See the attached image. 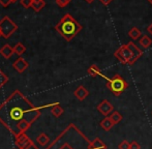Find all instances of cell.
Masks as SVG:
<instances>
[{
	"label": "cell",
	"mask_w": 152,
	"mask_h": 149,
	"mask_svg": "<svg viewBox=\"0 0 152 149\" xmlns=\"http://www.w3.org/2000/svg\"><path fill=\"white\" fill-rule=\"evenodd\" d=\"M55 29L59 32L66 42H70L81 30H82V25L75 20L74 17L69 14H65L60 21L57 23Z\"/></svg>",
	"instance_id": "obj_2"
},
{
	"label": "cell",
	"mask_w": 152,
	"mask_h": 149,
	"mask_svg": "<svg viewBox=\"0 0 152 149\" xmlns=\"http://www.w3.org/2000/svg\"><path fill=\"white\" fill-rule=\"evenodd\" d=\"M32 1L33 0H20L21 4L24 6L25 8H29L32 5Z\"/></svg>",
	"instance_id": "obj_25"
},
{
	"label": "cell",
	"mask_w": 152,
	"mask_h": 149,
	"mask_svg": "<svg viewBox=\"0 0 152 149\" xmlns=\"http://www.w3.org/2000/svg\"><path fill=\"white\" fill-rule=\"evenodd\" d=\"M106 81H107V84H106L107 88H108L115 96L121 95L128 87L127 82L118 74H114V77H112V78H108Z\"/></svg>",
	"instance_id": "obj_3"
},
{
	"label": "cell",
	"mask_w": 152,
	"mask_h": 149,
	"mask_svg": "<svg viewBox=\"0 0 152 149\" xmlns=\"http://www.w3.org/2000/svg\"><path fill=\"white\" fill-rule=\"evenodd\" d=\"M64 110L59 104H54L52 105V109H51V113L53 114V116L55 117H60L63 114Z\"/></svg>",
	"instance_id": "obj_17"
},
{
	"label": "cell",
	"mask_w": 152,
	"mask_h": 149,
	"mask_svg": "<svg viewBox=\"0 0 152 149\" xmlns=\"http://www.w3.org/2000/svg\"><path fill=\"white\" fill-rule=\"evenodd\" d=\"M0 37H2V35H1V31H0Z\"/></svg>",
	"instance_id": "obj_34"
},
{
	"label": "cell",
	"mask_w": 152,
	"mask_h": 149,
	"mask_svg": "<svg viewBox=\"0 0 152 149\" xmlns=\"http://www.w3.org/2000/svg\"><path fill=\"white\" fill-rule=\"evenodd\" d=\"M100 2H102L104 5H109V4L111 3V2L113 1V0H99Z\"/></svg>",
	"instance_id": "obj_28"
},
{
	"label": "cell",
	"mask_w": 152,
	"mask_h": 149,
	"mask_svg": "<svg viewBox=\"0 0 152 149\" xmlns=\"http://www.w3.org/2000/svg\"><path fill=\"white\" fill-rule=\"evenodd\" d=\"M85 1H86L87 3H92V2H93L94 0H85Z\"/></svg>",
	"instance_id": "obj_31"
},
{
	"label": "cell",
	"mask_w": 152,
	"mask_h": 149,
	"mask_svg": "<svg viewBox=\"0 0 152 149\" xmlns=\"http://www.w3.org/2000/svg\"><path fill=\"white\" fill-rule=\"evenodd\" d=\"M45 5H46V2H45L44 0H33V1H32L31 7L33 8L35 12H39V10H42V8L45 7Z\"/></svg>",
	"instance_id": "obj_19"
},
{
	"label": "cell",
	"mask_w": 152,
	"mask_h": 149,
	"mask_svg": "<svg viewBox=\"0 0 152 149\" xmlns=\"http://www.w3.org/2000/svg\"><path fill=\"white\" fill-rule=\"evenodd\" d=\"M129 149H141V146L137 141H132L129 143Z\"/></svg>",
	"instance_id": "obj_26"
},
{
	"label": "cell",
	"mask_w": 152,
	"mask_h": 149,
	"mask_svg": "<svg viewBox=\"0 0 152 149\" xmlns=\"http://www.w3.org/2000/svg\"><path fill=\"white\" fill-rule=\"evenodd\" d=\"M89 149H107V145L99 138H95L93 141H91Z\"/></svg>",
	"instance_id": "obj_14"
},
{
	"label": "cell",
	"mask_w": 152,
	"mask_h": 149,
	"mask_svg": "<svg viewBox=\"0 0 152 149\" xmlns=\"http://www.w3.org/2000/svg\"><path fill=\"white\" fill-rule=\"evenodd\" d=\"M17 1H18V0H12V2H14V3H15V2H17Z\"/></svg>",
	"instance_id": "obj_33"
},
{
	"label": "cell",
	"mask_w": 152,
	"mask_h": 149,
	"mask_svg": "<svg viewBox=\"0 0 152 149\" xmlns=\"http://www.w3.org/2000/svg\"><path fill=\"white\" fill-rule=\"evenodd\" d=\"M114 56L122 64H129L132 60V51L128 48L127 44L122 45L114 52Z\"/></svg>",
	"instance_id": "obj_5"
},
{
	"label": "cell",
	"mask_w": 152,
	"mask_h": 149,
	"mask_svg": "<svg viewBox=\"0 0 152 149\" xmlns=\"http://www.w3.org/2000/svg\"><path fill=\"white\" fill-rule=\"evenodd\" d=\"M10 3H12V0H0V4H1L2 6H4V7L8 6Z\"/></svg>",
	"instance_id": "obj_27"
},
{
	"label": "cell",
	"mask_w": 152,
	"mask_h": 149,
	"mask_svg": "<svg viewBox=\"0 0 152 149\" xmlns=\"http://www.w3.org/2000/svg\"><path fill=\"white\" fill-rule=\"evenodd\" d=\"M18 29V25L15 22H12L10 19V17H3L0 21V31L1 35L4 38L10 37Z\"/></svg>",
	"instance_id": "obj_4"
},
{
	"label": "cell",
	"mask_w": 152,
	"mask_h": 149,
	"mask_svg": "<svg viewBox=\"0 0 152 149\" xmlns=\"http://www.w3.org/2000/svg\"><path fill=\"white\" fill-rule=\"evenodd\" d=\"M12 66H14V69H16L18 73H23L24 71H26L27 69H28V66H29V64H28V62H27L25 59H23V58H19L17 61H15L14 63H12Z\"/></svg>",
	"instance_id": "obj_9"
},
{
	"label": "cell",
	"mask_w": 152,
	"mask_h": 149,
	"mask_svg": "<svg viewBox=\"0 0 152 149\" xmlns=\"http://www.w3.org/2000/svg\"><path fill=\"white\" fill-rule=\"evenodd\" d=\"M128 37L132 38V40H139L142 37V32L138 27H132L129 31H128Z\"/></svg>",
	"instance_id": "obj_16"
},
{
	"label": "cell",
	"mask_w": 152,
	"mask_h": 149,
	"mask_svg": "<svg viewBox=\"0 0 152 149\" xmlns=\"http://www.w3.org/2000/svg\"><path fill=\"white\" fill-rule=\"evenodd\" d=\"M7 82H8V77L0 69V89H1Z\"/></svg>",
	"instance_id": "obj_22"
},
{
	"label": "cell",
	"mask_w": 152,
	"mask_h": 149,
	"mask_svg": "<svg viewBox=\"0 0 152 149\" xmlns=\"http://www.w3.org/2000/svg\"><path fill=\"white\" fill-rule=\"evenodd\" d=\"M100 126H102V129H104L106 131H109L110 129H112L113 127H114V123H113V121L110 119V117H104V119H102V121H100Z\"/></svg>",
	"instance_id": "obj_13"
},
{
	"label": "cell",
	"mask_w": 152,
	"mask_h": 149,
	"mask_svg": "<svg viewBox=\"0 0 152 149\" xmlns=\"http://www.w3.org/2000/svg\"><path fill=\"white\" fill-rule=\"evenodd\" d=\"M139 45H140L143 49H148L152 45V40L147 34H144L141 37L140 39H139Z\"/></svg>",
	"instance_id": "obj_15"
},
{
	"label": "cell",
	"mask_w": 152,
	"mask_h": 149,
	"mask_svg": "<svg viewBox=\"0 0 152 149\" xmlns=\"http://www.w3.org/2000/svg\"><path fill=\"white\" fill-rule=\"evenodd\" d=\"M74 95L79 99V101H84L87 96L89 95V91L85 88L84 86H79L76 90L74 91Z\"/></svg>",
	"instance_id": "obj_10"
},
{
	"label": "cell",
	"mask_w": 152,
	"mask_h": 149,
	"mask_svg": "<svg viewBox=\"0 0 152 149\" xmlns=\"http://www.w3.org/2000/svg\"><path fill=\"white\" fill-rule=\"evenodd\" d=\"M96 109H97V111L99 112L100 114L104 115V116H108V115H110V113L114 112V106L109 101L104 99V101L96 107Z\"/></svg>",
	"instance_id": "obj_8"
},
{
	"label": "cell",
	"mask_w": 152,
	"mask_h": 149,
	"mask_svg": "<svg viewBox=\"0 0 152 149\" xmlns=\"http://www.w3.org/2000/svg\"><path fill=\"white\" fill-rule=\"evenodd\" d=\"M25 149H38V148H37V146H36L35 144H34V143H32L31 145H29L28 147H26Z\"/></svg>",
	"instance_id": "obj_29"
},
{
	"label": "cell",
	"mask_w": 152,
	"mask_h": 149,
	"mask_svg": "<svg viewBox=\"0 0 152 149\" xmlns=\"http://www.w3.org/2000/svg\"><path fill=\"white\" fill-rule=\"evenodd\" d=\"M110 119L113 121V123H114L115 125L116 124H118L119 122L122 120V118H123V116H122V114L121 113H119L118 111H114V112H112V114L110 115Z\"/></svg>",
	"instance_id": "obj_20"
},
{
	"label": "cell",
	"mask_w": 152,
	"mask_h": 149,
	"mask_svg": "<svg viewBox=\"0 0 152 149\" xmlns=\"http://www.w3.org/2000/svg\"><path fill=\"white\" fill-rule=\"evenodd\" d=\"M127 46L130 49V51H132V60L129 62V65H132L143 56V51L134 42H129L127 44Z\"/></svg>",
	"instance_id": "obj_6"
},
{
	"label": "cell",
	"mask_w": 152,
	"mask_h": 149,
	"mask_svg": "<svg viewBox=\"0 0 152 149\" xmlns=\"http://www.w3.org/2000/svg\"><path fill=\"white\" fill-rule=\"evenodd\" d=\"M14 51L16 54H18L19 56H21V55H23L25 52H26V48H25V46L22 44V42H18V44L14 47Z\"/></svg>",
	"instance_id": "obj_21"
},
{
	"label": "cell",
	"mask_w": 152,
	"mask_h": 149,
	"mask_svg": "<svg viewBox=\"0 0 152 149\" xmlns=\"http://www.w3.org/2000/svg\"><path fill=\"white\" fill-rule=\"evenodd\" d=\"M147 31H148L149 33H151V35H152V23L149 25L148 27H147Z\"/></svg>",
	"instance_id": "obj_30"
},
{
	"label": "cell",
	"mask_w": 152,
	"mask_h": 149,
	"mask_svg": "<svg viewBox=\"0 0 152 149\" xmlns=\"http://www.w3.org/2000/svg\"><path fill=\"white\" fill-rule=\"evenodd\" d=\"M36 141H37V143L39 144L40 146H46V145H48L49 142H50V138H49L46 134L42 133V134H40L39 136H37Z\"/></svg>",
	"instance_id": "obj_18"
},
{
	"label": "cell",
	"mask_w": 152,
	"mask_h": 149,
	"mask_svg": "<svg viewBox=\"0 0 152 149\" xmlns=\"http://www.w3.org/2000/svg\"><path fill=\"white\" fill-rule=\"evenodd\" d=\"M39 116V108L35 107L20 90H15L0 104V123L15 137L25 133Z\"/></svg>",
	"instance_id": "obj_1"
},
{
	"label": "cell",
	"mask_w": 152,
	"mask_h": 149,
	"mask_svg": "<svg viewBox=\"0 0 152 149\" xmlns=\"http://www.w3.org/2000/svg\"><path fill=\"white\" fill-rule=\"evenodd\" d=\"M118 148L119 149H129V142L126 141V140H123V141L119 143Z\"/></svg>",
	"instance_id": "obj_24"
},
{
	"label": "cell",
	"mask_w": 152,
	"mask_h": 149,
	"mask_svg": "<svg viewBox=\"0 0 152 149\" xmlns=\"http://www.w3.org/2000/svg\"><path fill=\"white\" fill-rule=\"evenodd\" d=\"M14 53H15L14 48H12L8 44L4 45V46L0 49V54H1L5 59H10Z\"/></svg>",
	"instance_id": "obj_12"
},
{
	"label": "cell",
	"mask_w": 152,
	"mask_h": 149,
	"mask_svg": "<svg viewBox=\"0 0 152 149\" xmlns=\"http://www.w3.org/2000/svg\"><path fill=\"white\" fill-rule=\"evenodd\" d=\"M15 138H16V144L19 147V149H25L33 143V142L31 141L30 138H28V136H27L25 133L19 134V135L16 136Z\"/></svg>",
	"instance_id": "obj_7"
},
{
	"label": "cell",
	"mask_w": 152,
	"mask_h": 149,
	"mask_svg": "<svg viewBox=\"0 0 152 149\" xmlns=\"http://www.w3.org/2000/svg\"><path fill=\"white\" fill-rule=\"evenodd\" d=\"M87 73H88V74H90L91 77H93V78H95V77H100V78L104 79V80L108 79V77L102 74V71H100L99 67H98L96 64H92L91 66L87 69Z\"/></svg>",
	"instance_id": "obj_11"
},
{
	"label": "cell",
	"mask_w": 152,
	"mask_h": 149,
	"mask_svg": "<svg viewBox=\"0 0 152 149\" xmlns=\"http://www.w3.org/2000/svg\"><path fill=\"white\" fill-rule=\"evenodd\" d=\"M147 1H148V2H149V3H150V4H151V5H152V0H147Z\"/></svg>",
	"instance_id": "obj_32"
},
{
	"label": "cell",
	"mask_w": 152,
	"mask_h": 149,
	"mask_svg": "<svg viewBox=\"0 0 152 149\" xmlns=\"http://www.w3.org/2000/svg\"><path fill=\"white\" fill-rule=\"evenodd\" d=\"M70 1L72 0H55L56 4L58 6H60V7H65L66 5H68L70 3Z\"/></svg>",
	"instance_id": "obj_23"
}]
</instances>
